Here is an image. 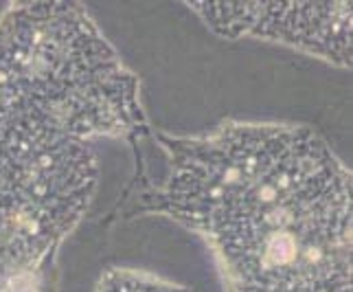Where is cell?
<instances>
[{"mask_svg": "<svg viewBox=\"0 0 353 292\" xmlns=\"http://www.w3.org/2000/svg\"><path fill=\"white\" fill-rule=\"evenodd\" d=\"M156 141L167 172L141 211L202 235L228 292H351V174L314 130L224 124Z\"/></svg>", "mask_w": 353, "mask_h": 292, "instance_id": "1", "label": "cell"}, {"mask_svg": "<svg viewBox=\"0 0 353 292\" xmlns=\"http://www.w3.org/2000/svg\"><path fill=\"white\" fill-rule=\"evenodd\" d=\"M0 72L64 135H145L139 79L75 3H24L0 18Z\"/></svg>", "mask_w": 353, "mask_h": 292, "instance_id": "2", "label": "cell"}, {"mask_svg": "<svg viewBox=\"0 0 353 292\" xmlns=\"http://www.w3.org/2000/svg\"><path fill=\"white\" fill-rule=\"evenodd\" d=\"M94 187L90 143L48 124L0 72V282L40 279Z\"/></svg>", "mask_w": 353, "mask_h": 292, "instance_id": "3", "label": "cell"}, {"mask_svg": "<svg viewBox=\"0 0 353 292\" xmlns=\"http://www.w3.org/2000/svg\"><path fill=\"white\" fill-rule=\"evenodd\" d=\"M189 7L224 38L254 35L351 66L349 3H191Z\"/></svg>", "mask_w": 353, "mask_h": 292, "instance_id": "4", "label": "cell"}, {"mask_svg": "<svg viewBox=\"0 0 353 292\" xmlns=\"http://www.w3.org/2000/svg\"><path fill=\"white\" fill-rule=\"evenodd\" d=\"M94 292H191L187 286L137 269H108L101 273Z\"/></svg>", "mask_w": 353, "mask_h": 292, "instance_id": "5", "label": "cell"}, {"mask_svg": "<svg viewBox=\"0 0 353 292\" xmlns=\"http://www.w3.org/2000/svg\"><path fill=\"white\" fill-rule=\"evenodd\" d=\"M40 279H22V282H0V292H38Z\"/></svg>", "mask_w": 353, "mask_h": 292, "instance_id": "6", "label": "cell"}]
</instances>
